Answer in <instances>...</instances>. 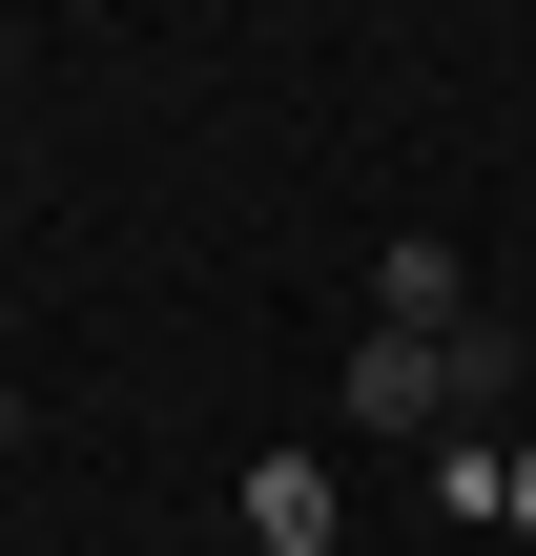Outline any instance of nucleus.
<instances>
[{
  "label": "nucleus",
  "instance_id": "20e7f679",
  "mask_svg": "<svg viewBox=\"0 0 536 556\" xmlns=\"http://www.w3.org/2000/svg\"><path fill=\"white\" fill-rule=\"evenodd\" d=\"M496 516H516V536H536V454H516V475H496Z\"/></svg>",
  "mask_w": 536,
  "mask_h": 556
},
{
  "label": "nucleus",
  "instance_id": "f257e3e1",
  "mask_svg": "<svg viewBox=\"0 0 536 556\" xmlns=\"http://www.w3.org/2000/svg\"><path fill=\"white\" fill-rule=\"evenodd\" d=\"M496 371H516L496 330H454V351H434V330H351V371H331V392H351L372 433H413V454H434V433H475V392H496Z\"/></svg>",
  "mask_w": 536,
  "mask_h": 556
},
{
  "label": "nucleus",
  "instance_id": "f03ea898",
  "mask_svg": "<svg viewBox=\"0 0 536 556\" xmlns=\"http://www.w3.org/2000/svg\"><path fill=\"white\" fill-rule=\"evenodd\" d=\"M372 330H434V351H454V330H496V309H475V268H454V248L413 227V248L372 268Z\"/></svg>",
  "mask_w": 536,
  "mask_h": 556
},
{
  "label": "nucleus",
  "instance_id": "7ed1b4c3",
  "mask_svg": "<svg viewBox=\"0 0 536 556\" xmlns=\"http://www.w3.org/2000/svg\"><path fill=\"white\" fill-rule=\"evenodd\" d=\"M248 556H331V475H310V454L248 475Z\"/></svg>",
  "mask_w": 536,
  "mask_h": 556
}]
</instances>
